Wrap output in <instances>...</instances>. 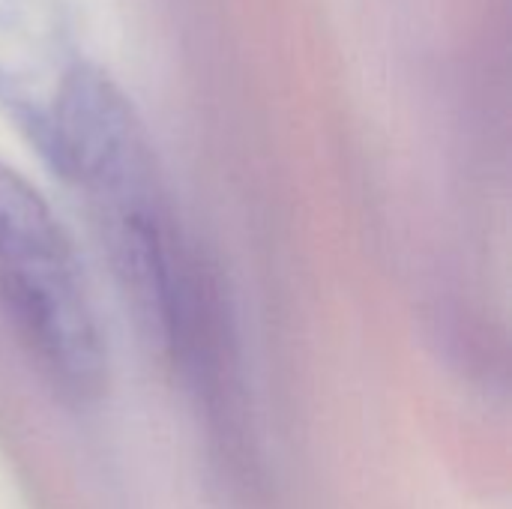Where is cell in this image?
Returning a JSON list of instances; mask_svg holds the SVG:
<instances>
[{
  "instance_id": "obj_1",
  "label": "cell",
  "mask_w": 512,
  "mask_h": 509,
  "mask_svg": "<svg viewBox=\"0 0 512 509\" xmlns=\"http://www.w3.org/2000/svg\"><path fill=\"white\" fill-rule=\"evenodd\" d=\"M0 312L36 372L69 402H90L108 381L105 336L48 201L0 162Z\"/></svg>"
},
{
  "instance_id": "obj_2",
  "label": "cell",
  "mask_w": 512,
  "mask_h": 509,
  "mask_svg": "<svg viewBox=\"0 0 512 509\" xmlns=\"http://www.w3.org/2000/svg\"><path fill=\"white\" fill-rule=\"evenodd\" d=\"M90 60L69 0H0V111L36 153L60 96Z\"/></svg>"
}]
</instances>
